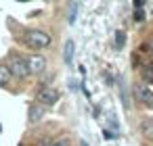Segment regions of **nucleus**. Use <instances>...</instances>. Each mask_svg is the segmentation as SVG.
<instances>
[{"label": "nucleus", "mask_w": 153, "mask_h": 146, "mask_svg": "<svg viewBox=\"0 0 153 146\" xmlns=\"http://www.w3.org/2000/svg\"><path fill=\"white\" fill-rule=\"evenodd\" d=\"M124 44H126V34L124 32H115V46L124 48Z\"/></svg>", "instance_id": "obj_11"}, {"label": "nucleus", "mask_w": 153, "mask_h": 146, "mask_svg": "<svg viewBox=\"0 0 153 146\" xmlns=\"http://www.w3.org/2000/svg\"><path fill=\"white\" fill-rule=\"evenodd\" d=\"M23 40L30 48H36V50H42V48L51 46V36L42 29H27L23 34Z\"/></svg>", "instance_id": "obj_1"}, {"label": "nucleus", "mask_w": 153, "mask_h": 146, "mask_svg": "<svg viewBox=\"0 0 153 146\" xmlns=\"http://www.w3.org/2000/svg\"><path fill=\"white\" fill-rule=\"evenodd\" d=\"M134 96H136V100H140L145 106H153V92H151L147 86L136 84V86H134Z\"/></svg>", "instance_id": "obj_4"}, {"label": "nucleus", "mask_w": 153, "mask_h": 146, "mask_svg": "<svg viewBox=\"0 0 153 146\" xmlns=\"http://www.w3.org/2000/svg\"><path fill=\"white\" fill-rule=\"evenodd\" d=\"M74 48H76V46H74V42H71V40H67V42H65V52H63V59H65V63H67V65H71V63H74Z\"/></svg>", "instance_id": "obj_6"}, {"label": "nucleus", "mask_w": 153, "mask_h": 146, "mask_svg": "<svg viewBox=\"0 0 153 146\" xmlns=\"http://www.w3.org/2000/svg\"><path fill=\"white\" fill-rule=\"evenodd\" d=\"M80 146H88V144H86V142H84V140H82V142H80Z\"/></svg>", "instance_id": "obj_17"}, {"label": "nucleus", "mask_w": 153, "mask_h": 146, "mask_svg": "<svg viewBox=\"0 0 153 146\" xmlns=\"http://www.w3.org/2000/svg\"><path fill=\"white\" fill-rule=\"evenodd\" d=\"M143 134H145V136H153V121H151V119H147V121L143 123Z\"/></svg>", "instance_id": "obj_13"}, {"label": "nucleus", "mask_w": 153, "mask_h": 146, "mask_svg": "<svg viewBox=\"0 0 153 146\" xmlns=\"http://www.w3.org/2000/svg\"><path fill=\"white\" fill-rule=\"evenodd\" d=\"M78 9H80V4H78V2H71L69 13H67V21H69V23H76V19H78Z\"/></svg>", "instance_id": "obj_9"}, {"label": "nucleus", "mask_w": 153, "mask_h": 146, "mask_svg": "<svg viewBox=\"0 0 153 146\" xmlns=\"http://www.w3.org/2000/svg\"><path fill=\"white\" fill-rule=\"evenodd\" d=\"M51 146H69V140H67V138H57Z\"/></svg>", "instance_id": "obj_14"}, {"label": "nucleus", "mask_w": 153, "mask_h": 146, "mask_svg": "<svg viewBox=\"0 0 153 146\" xmlns=\"http://www.w3.org/2000/svg\"><path fill=\"white\" fill-rule=\"evenodd\" d=\"M7 67H9L11 75H15V77H19V79H23V77H27V75H30L27 59H25V56H21V54H13Z\"/></svg>", "instance_id": "obj_2"}, {"label": "nucleus", "mask_w": 153, "mask_h": 146, "mask_svg": "<svg viewBox=\"0 0 153 146\" xmlns=\"http://www.w3.org/2000/svg\"><path fill=\"white\" fill-rule=\"evenodd\" d=\"M27 67H30V73H42L46 69V59L40 54H34L27 59Z\"/></svg>", "instance_id": "obj_5"}, {"label": "nucleus", "mask_w": 153, "mask_h": 146, "mask_svg": "<svg viewBox=\"0 0 153 146\" xmlns=\"http://www.w3.org/2000/svg\"><path fill=\"white\" fill-rule=\"evenodd\" d=\"M132 4H134V11H140V9H143V4H145V0H134Z\"/></svg>", "instance_id": "obj_16"}, {"label": "nucleus", "mask_w": 153, "mask_h": 146, "mask_svg": "<svg viewBox=\"0 0 153 146\" xmlns=\"http://www.w3.org/2000/svg\"><path fill=\"white\" fill-rule=\"evenodd\" d=\"M120 92H122V104H124V109L128 111V109H130V98H128V92H126V81H124V79H120Z\"/></svg>", "instance_id": "obj_7"}, {"label": "nucleus", "mask_w": 153, "mask_h": 146, "mask_svg": "<svg viewBox=\"0 0 153 146\" xmlns=\"http://www.w3.org/2000/svg\"><path fill=\"white\" fill-rule=\"evenodd\" d=\"M143 77L153 84V67H151V65H145V67H143Z\"/></svg>", "instance_id": "obj_12"}, {"label": "nucleus", "mask_w": 153, "mask_h": 146, "mask_svg": "<svg viewBox=\"0 0 153 146\" xmlns=\"http://www.w3.org/2000/svg\"><path fill=\"white\" fill-rule=\"evenodd\" d=\"M42 113H44V109L38 104V106H32L30 109V121H38V119H42Z\"/></svg>", "instance_id": "obj_10"}, {"label": "nucleus", "mask_w": 153, "mask_h": 146, "mask_svg": "<svg viewBox=\"0 0 153 146\" xmlns=\"http://www.w3.org/2000/svg\"><path fill=\"white\" fill-rule=\"evenodd\" d=\"M151 52H153V42H151Z\"/></svg>", "instance_id": "obj_18"}, {"label": "nucleus", "mask_w": 153, "mask_h": 146, "mask_svg": "<svg viewBox=\"0 0 153 146\" xmlns=\"http://www.w3.org/2000/svg\"><path fill=\"white\" fill-rule=\"evenodd\" d=\"M21 146H23V144H21Z\"/></svg>", "instance_id": "obj_19"}, {"label": "nucleus", "mask_w": 153, "mask_h": 146, "mask_svg": "<svg viewBox=\"0 0 153 146\" xmlns=\"http://www.w3.org/2000/svg\"><path fill=\"white\" fill-rule=\"evenodd\" d=\"M57 100H59V92H57L55 88H51V86L38 88V92H36V102H38L40 106H53V104H57Z\"/></svg>", "instance_id": "obj_3"}, {"label": "nucleus", "mask_w": 153, "mask_h": 146, "mask_svg": "<svg viewBox=\"0 0 153 146\" xmlns=\"http://www.w3.org/2000/svg\"><path fill=\"white\" fill-rule=\"evenodd\" d=\"M9 79H11V71H9V67H7V65H0V86L9 84Z\"/></svg>", "instance_id": "obj_8"}, {"label": "nucleus", "mask_w": 153, "mask_h": 146, "mask_svg": "<svg viewBox=\"0 0 153 146\" xmlns=\"http://www.w3.org/2000/svg\"><path fill=\"white\" fill-rule=\"evenodd\" d=\"M143 19H145V13H143V11H134V21H136V23H140Z\"/></svg>", "instance_id": "obj_15"}]
</instances>
